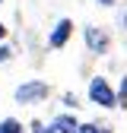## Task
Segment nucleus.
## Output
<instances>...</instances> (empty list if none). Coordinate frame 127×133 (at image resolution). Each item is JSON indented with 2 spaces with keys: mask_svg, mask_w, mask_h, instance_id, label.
I'll return each mask as SVG.
<instances>
[{
  "mask_svg": "<svg viewBox=\"0 0 127 133\" xmlns=\"http://www.w3.org/2000/svg\"><path fill=\"white\" fill-rule=\"evenodd\" d=\"M95 130H99V124H79L76 127V133H95Z\"/></svg>",
  "mask_w": 127,
  "mask_h": 133,
  "instance_id": "obj_8",
  "label": "nucleus"
},
{
  "mask_svg": "<svg viewBox=\"0 0 127 133\" xmlns=\"http://www.w3.org/2000/svg\"><path fill=\"white\" fill-rule=\"evenodd\" d=\"M3 35H7V25H3V22H0V38H3Z\"/></svg>",
  "mask_w": 127,
  "mask_h": 133,
  "instance_id": "obj_11",
  "label": "nucleus"
},
{
  "mask_svg": "<svg viewBox=\"0 0 127 133\" xmlns=\"http://www.w3.org/2000/svg\"><path fill=\"white\" fill-rule=\"evenodd\" d=\"M76 117H73V114H60V117H54L51 124H48L45 127V133H76Z\"/></svg>",
  "mask_w": 127,
  "mask_h": 133,
  "instance_id": "obj_4",
  "label": "nucleus"
},
{
  "mask_svg": "<svg viewBox=\"0 0 127 133\" xmlns=\"http://www.w3.org/2000/svg\"><path fill=\"white\" fill-rule=\"evenodd\" d=\"M99 3H102V6H111V3H115V0H99Z\"/></svg>",
  "mask_w": 127,
  "mask_h": 133,
  "instance_id": "obj_12",
  "label": "nucleus"
},
{
  "mask_svg": "<svg viewBox=\"0 0 127 133\" xmlns=\"http://www.w3.org/2000/svg\"><path fill=\"white\" fill-rule=\"evenodd\" d=\"M124 25H127V16H124Z\"/></svg>",
  "mask_w": 127,
  "mask_h": 133,
  "instance_id": "obj_14",
  "label": "nucleus"
},
{
  "mask_svg": "<svg viewBox=\"0 0 127 133\" xmlns=\"http://www.w3.org/2000/svg\"><path fill=\"white\" fill-rule=\"evenodd\" d=\"M13 57V48H7V44H0V63H3V60H10Z\"/></svg>",
  "mask_w": 127,
  "mask_h": 133,
  "instance_id": "obj_9",
  "label": "nucleus"
},
{
  "mask_svg": "<svg viewBox=\"0 0 127 133\" xmlns=\"http://www.w3.org/2000/svg\"><path fill=\"white\" fill-rule=\"evenodd\" d=\"M108 44H111V38H108L105 29H99V25H86V48H89L92 54H105Z\"/></svg>",
  "mask_w": 127,
  "mask_h": 133,
  "instance_id": "obj_3",
  "label": "nucleus"
},
{
  "mask_svg": "<svg viewBox=\"0 0 127 133\" xmlns=\"http://www.w3.org/2000/svg\"><path fill=\"white\" fill-rule=\"evenodd\" d=\"M70 32H73V22L70 19H60L57 29L51 32V41H48V44H51V48H63V44L70 41Z\"/></svg>",
  "mask_w": 127,
  "mask_h": 133,
  "instance_id": "obj_5",
  "label": "nucleus"
},
{
  "mask_svg": "<svg viewBox=\"0 0 127 133\" xmlns=\"http://www.w3.org/2000/svg\"><path fill=\"white\" fill-rule=\"evenodd\" d=\"M95 133H111V130H108V127H99V130H95Z\"/></svg>",
  "mask_w": 127,
  "mask_h": 133,
  "instance_id": "obj_13",
  "label": "nucleus"
},
{
  "mask_svg": "<svg viewBox=\"0 0 127 133\" xmlns=\"http://www.w3.org/2000/svg\"><path fill=\"white\" fill-rule=\"evenodd\" d=\"M45 95H48V86L32 79V82H22V86L16 89V102H19V105H35V102H41Z\"/></svg>",
  "mask_w": 127,
  "mask_h": 133,
  "instance_id": "obj_2",
  "label": "nucleus"
},
{
  "mask_svg": "<svg viewBox=\"0 0 127 133\" xmlns=\"http://www.w3.org/2000/svg\"><path fill=\"white\" fill-rule=\"evenodd\" d=\"M118 108H127V76L121 79V89H118Z\"/></svg>",
  "mask_w": 127,
  "mask_h": 133,
  "instance_id": "obj_7",
  "label": "nucleus"
},
{
  "mask_svg": "<svg viewBox=\"0 0 127 133\" xmlns=\"http://www.w3.org/2000/svg\"><path fill=\"white\" fill-rule=\"evenodd\" d=\"M32 133H45V124H38V121H32V127H29Z\"/></svg>",
  "mask_w": 127,
  "mask_h": 133,
  "instance_id": "obj_10",
  "label": "nucleus"
},
{
  "mask_svg": "<svg viewBox=\"0 0 127 133\" xmlns=\"http://www.w3.org/2000/svg\"><path fill=\"white\" fill-rule=\"evenodd\" d=\"M0 133H26V130L16 117H7V121H0Z\"/></svg>",
  "mask_w": 127,
  "mask_h": 133,
  "instance_id": "obj_6",
  "label": "nucleus"
},
{
  "mask_svg": "<svg viewBox=\"0 0 127 133\" xmlns=\"http://www.w3.org/2000/svg\"><path fill=\"white\" fill-rule=\"evenodd\" d=\"M89 98H92L99 108H118V95L111 92V86H108L102 76L92 79V86H89Z\"/></svg>",
  "mask_w": 127,
  "mask_h": 133,
  "instance_id": "obj_1",
  "label": "nucleus"
}]
</instances>
